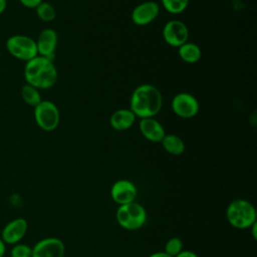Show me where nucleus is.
Wrapping results in <instances>:
<instances>
[{
    "label": "nucleus",
    "instance_id": "423d86ee",
    "mask_svg": "<svg viewBox=\"0 0 257 257\" xmlns=\"http://www.w3.org/2000/svg\"><path fill=\"white\" fill-rule=\"evenodd\" d=\"M34 119L37 126L42 131L52 132L59 125L60 112L54 102L42 99L34 107Z\"/></svg>",
    "mask_w": 257,
    "mask_h": 257
},
{
    "label": "nucleus",
    "instance_id": "c85d7f7f",
    "mask_svg": "<svg viewBox=\"0 0 257 257\" xmlns=\"http://www.w3.org/2000/svg\"><path fill=\"white\" fill-rule=\"evenodd\" d=\"M0 76H1V72H0Z\"/></svg>",
    "mask_w": 257,
    "mask_h": 257
},
{
    "label": "nucleus",
    "instance_id": "2eb2a0df",
    "mask_svg": "<svg viewBox=\"0 0 257 257\" xmlns=\"http://www.w3.org/2000/svg\"><path fill=\"white\" fill-rule=\"evenodd\" d=\"M137 116L130 108H119L114 110L109 117L110 126L118 132L131 128L136 122Z\"/></svg>",
    "mask_w": 257,
    "mask_h": 257
},
{
    "label": "nucleus",
    "instance_id": "393cba45",
    "mask_svg": "<svg viewBox=\"0 0 257 257\" xmlns=\"http://www.w3.org/2000/svg\"><path fill=\"white\" fill-rule=\"evenodd\" d=\"M148 257H171V256L168 255L167 253H165L164 251H162V252L159 251V252H155V253L149 255Z\"/></svg>",
    "mask_w": 257,
    "mask_h": 257
},
{
    "label": "nucleus",
    "instance_id": "7ed1b4c3",
    "mask_svg": "<svg viewBox=\"0 0 257 257\" xmlns=\"http://www.w3.org/2000/svg\"><path fill=\"white\" fill-rule=\"evenodd\" d=\"M228 223L236 229H250L257 223L256 209L253 204L245 199H236L229 203L226 209Z\"/></svg>",
    "mask_w": 257,
    "mask_h": 257
},
{
    "label": "nucleus",
    "instance_id": "20e7f679",
    "mask_svg": "<svg viewBox=\"0 0 257 257\" xmlns=\"http://www.w3.org/2000/svg\"><path fill=\"white\" fill-rule=\"evenodd\" d=\"M117 224L128 231H135L142 228L147 222V211L139 203L132 202L118 206L115 212Z\"/></svg>",
    "mask_w": 257,
    "mask_h": 257
},
{
    "label": "nucleus",
    "instance_id": "a211bd4d",
    "mask_svg": "<svg viewBox=\"0 0 257 257\" xmlns=\"http://www.w3.org/2000/svg\"><path fill=\"white\" fill-rule=\"evenodd\" d=\"M20 94H21L23 101L26 104L33 106V107H35L42 100L39 89H37L36 87H34L28 83L22 85V87L20 89Z\"/></svg>",
    "mask_w": 257,
    "mask_h": 257
},
{
    "label": "nucleus",
    "instance_id": "5701e85b",
    "mask_svg": "<svg viewBox=\"0 0 257 257\" xmlns=\"http://www.w3.org/2000/svg\"><path fill=\"white\" fill-rule=\"evenodd\" d=\"M44 0H19V2L27 8H36Z\"/></svg>",
    "mask_w": 257,
    "mask_h": 257
},
{
    "label": "nucleus",
    "instance_id": "cd10ccee",
    "mask_svg": "<svg viewBox=\"0 0 257 257\" xmlns=\"http://www.w3.org/2000/svg\"><path fill=\"white\" fill-rule=\"evenodd\" d=\"M0 53H1V48H0Z\"/></svg>",
    "mask_w": 257,
    "mask_h": 257
},
{
    "label": "nucleus",
    "instance_id": "a878e982",
    "mask_svg": "<svg viewBox=\"0 0 257 257\" xmlns=\"http://www.w3.org/2000/svg\"><path fill=\"white\" fill-rule=\"evenodd\" d=\"M6 252V244L0 238V257H4Z\"/></svg>",
    "mask_w": 257,
    "mask_h": 257
},
{
    "label": "nucleus",
    "instance_id": "0eeeda50",
    "mask_svg": "<svg viewBox=\"0 0 257 257\" xmlns=\"http://www.w3.org/2000/svg\"><path fill=\"white\" fill-rule=\"evenodd\" d=\"M171 107L177 116L185 119L193 118L200 110L198 99L189 92L177 93L172 98Z\"/></svg>",
    "mask_w": 257,
    "mask_h": 257
},
{
    "label": "nucleus",
    "instance_id": "f257e3e1",
    "mask_svg": "<svg viewBox=\"0 0 257 257\" xmlns=\"http://www.w3.org/2000/svg\"><path fill=\"white\" fill-rule=\"evenodd\" d=\"M162 92L153 84L143 83L135 88L130 100V109L137 117L156 116L163 107Z\"/></svg>",
    "mask_w": 257,
    "mask_h": 257
},
{
    "label": "nucleus",
    "instance_id": "6e6552de",
    "mask_svg": "<svg viewBox=\"0 0 257 257\" xmlns=\"http://www.w3.org/2000/svg\"><path fill=\"white\" fill-rule=\"evenodd\" d=\"M163 37L168 45L179 48L189 39L188 26L181 20H170L163 27Z\"/></svg>",
    "mask_w": 257,
    "mask_h": 257
},
{
    "label": "nucleus",
    "instance_id": "1a4fd4ad",
    "mask_svg": "<svg viewBox=\"0 0 257 257\" xmlns=\"http://www.w3.org/2000/svg\"><path fill=\"white\" fill-rule=\"evenodd\" d=\"M65 245L55 237L39 240L32 247V257H64Z\"/></svg>",
    "mask_w": 257,
    "mask_h": 257
},
{
    "label": "nucleus",
    "instance_id": "4468645a",
    "mask_svg": "<svg viewBox=\"0 0 257 257\" xmlns=\"http://www.w3.org/2000/svg\"><path fill=\"white\" fill-rule=\"evenodd\" d=\"M139 128L142 136L152 143H161L166 135L163 124L155 117L141 118Z\"/></svg>",
    "mask_w": 257,
    "mask_h": 257
},
{
    "label": "nucleus",
    "instance_id": "f8f14e48",
    "mask_svg": "<svg viewBox=\"0 0 257 257\" xmlns=\"http://www.w3.org/2000/svg\"><path fill=\"white\" fill-rule=\"evenodd\" d=\"M35 41L38 55L54 60L58 44L57 32L51 28H45L40 31Z\"/></svg>",
    "mask_w": 257,
    "mask_h": 257
},
{
    "label": "nucleus",
    "instance_id": "ddd939ff",
    "mask_svg": "<svg viewBox=\"0 0 257 257\" xmlns=\"http://www.w3.org/2000/svg\"><path fill=\"white\" fill-rule=\"evenodd\" d=\"M28 229V223L24 218H16L7 223L1 234V239L5 244L15 245L26 235Z\"/></svg>",
    "mask_w": 257,
    "mask_h": 257
},
{
    "label": "nucleus",
    "instance_id": "6ab92c4d",
    "mask_svg": "<svg viewBox=\"0 0 257 257\" xmlns=\"http://www.w3.org/2000/svg\"><path fill=\"white\" fill-rule=\"evenodd\" d=\"M37 17L43 22H52L56 17V9L54 6L46 1H42L36 8Z\"/></svg>",
    "mask_w": 257,
    "mask_h": 257
},
{
    "label": "nucleus",
    "instance_id": "f3484780",
    "mask_svg": "<svg viewBox=\"0 0 257 257\" xmlns=\"http://www.w3.org/2000/svg\"><path fill=\"white\" fill-rule=\"evenodd\" d=\"M161 144L164 148V150L173 156H180L182 155L185 150L186 146L184 141L177 135L174 134H166L163 140L161 141Z\"/></svg>",
    "mask_w": 257,
    "mask_h": 257
},
{
    "label": "nucleus",
    "instance_id": "9b49d317",
    "mask_svg": "<svg viewBox=\"0 0 257 257\" xmlns=\"http://www.w3.org/2000/svg\"><path fill=\"white\" fill-rule=\"evenodd\" d=\"M137 195L136 185L128 180H118L110 188V197L118 206L135 202Z\"/></svg>",
    "mask_w": 257,
    "mask_h": 257
},
{
    "label": "nucleus",
    "instance_id": "f03ea898",
    "mask_svg": "<svg viewBox=\"0 0 257 257\" xmlns=\"http://www.w3.org/2000/svg\"><path fill=\"white\" fill-rule=\"evenodd\" d=\"M58 77L57 68L53 60L36 55L26 61L24 67V78L26 83L37 89H48L52 87Z\"/></svg>",
    "mask_w": 257,
    "mask_h": 257
},
{
    "label": "nucleus",
    "instance_id": "4be33fe9",
    "mask_svg": "<svg viewBox=\"0 0 257 257\" xmlns=\"http://www.w3.org/2000/svg\"><path fill=\"white\" fill-rule=\"evenodd\" d=\"M10 255L11 257H32V247L26 244L17 243L13 245Z\"/></svg>",
    "mask_w": 257,
    "mask_h": 257
},
{
    "label": "nucleus",
    "instance_id": "bb28decb",
    "mask_svg": "<svg viewBox=\"0 0 257 257\" xmlns=\"http://www.w3.org/2000/svg\"><path fill=\"white\" fill-rule=\"evenodd\" d=\"M6 7H7V1L6 0H0V15L4 13Z\"/></svg>",
    "mask_w": 257,
    "mask_h": 257
},
{
    "label": "nucleus",
    "instance_id": "dca6fc26",
    "mask_svg": "<svg viewBox=\"0 0 257 257\" xmlns=\"http://www.w3.org/2000/svg\"><path fill=\"white\" fill-rule=\"evenodd\" d=\"M178 53L180 58L184 62L190 64L197 63L202 57L201 47L197 43L189 41H187L178 48Z\"/></svg>",
    "mask_w": 257,
    "mask_h": 257
},
{
    "label": "nucleus",
    "instance_id": "aec40b11",
    "mask_svg": "<svg viewBox=\"0 0 257 257\" xmlns=\"http://www.w3.org/2000/svg\"><path fill=\"white\" fill-rule=\"evenodd\" d=\"M190 0H161L164 9L171 14H180L184 12Z\"/></svg>",
    "mask_w": 257,
    "mask_h": 257
},
{
    "label": "nucleus",
    "instance_id": "412c9836",
    "mask_svg": "<svg viewBox=\"0 0 257 257\" xmlns=\"http://www.w3.org/2000/svg\"><path fill=\"white\" fill-rule=\"evenodd\" d=\"M183 250H184V244L182 239L179 237H172L166 242L164 252L170 255L171 257H176Z\"/></svg>",
    "mask_w": 257,
    "mask_h": 257
},
{
    "label": "nucleus",
    "instance_id": "b1692460",
    "mask_svg": "<svg viewBox=\"0 0 257 257\" xmlns=\"http://www.w3.org/2000/svg\"><path fill=\"white\" fill-rule=\"evenodd\" d=\"M176 257H199V256L195 252H193L191 250H183Z\"/></svg>",
    "mask_w": 257,
    "mask_h": 257
},
{
    "label": "nucleus",
    "instance_id": "39448f33",
    "mask_svg": "<svg viewBox=\"0 0 257 257\" xmlns=\"http://www.w3.org/2000/svg\"><path fill=\"white\" fill-rule=\"evenodd\" d=\"M5 46L10 55L25 62L38 55L36 41L27 35H12L7 38Z\"/></svg>",
    "mask_w": 257,
    "mask_h": 257
},
{
    "label": "nucleus",
    "instance_id": "9d476101",
    "mask_svg": "<svg viewBox=\"0 0 257 257\" xmlns=\"http://www.w3.org/2000/svg\"><path fill=\"white\" fill-rule=\"evenodd\" d=\"M160 14V5L155 1H145L137 5L131 14L132 21L138 26H146L154 22Z\"/></svg>",
    "mask_w": 257,
    "mask_h": 257
}]
</instances>
